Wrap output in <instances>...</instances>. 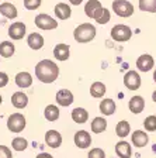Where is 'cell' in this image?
Listing matches in <instances>:
<instances>
[{
    "label": "cell",
    "mask_w": 156,
    "mask_h": 158,
    "mask_svg": "<svg viewBox=\"0 0 156 158\" xmlns=\"http://www.w3.org/2000/svg\"><path fill=\"white\" fill-rule=\"evenodd\" d=\"M153 66H155V61H153L152 55H149V54H143L137 59V68L141 72H148Z\"/></svg>",
    "instance_id": "12"
},
{
    "label": "cell",
    "mask_w": 156,
    "mask_h": 158,
    "mask_svg": "<svg viewBox=\"0 0 156 158\" xmlns=\"http://www.w3.org/2000/svg\"><path fill=\"white\" fill-rule=\"evenodd\" d=\"M0 158H13V152L6 145H0Z\"/></svg>",
    "instance_id": "36"
},
{
    "label": "cell",
    "mask_w": 156,
    "mask_h": 158,
    "mask_svg": "<svg viewBox=\"0 0 156 158\" xmlns=\"http://www.w3.org/2000/svg\"><path fill=\"white\" fill-rule=\"evenodd\" d=\"M110 17H111L110 10H108V9H103V13H101V16L98 17L96 21H97L98 24H107L108 21H110Z\"/></svg>",
    "instance_id": "35"
},
{
    "label": "cell",
    "mask_w": 156,
    "mask_h": 158,
    "mask_svg": "<svg viewBox=\"0 0 156 158\" xmlns=\"http://www.w3.org/2000/svg\"><path fill=\"white\" fill-rule=\"evenodd\" d=\"M42 3V0H24V7L27 10H37Z\"/></svg>",
    "instance_id": "33"
},
{
    "label": "cell",
    "mask_w": 156,
    "mask_h": 158,
    "mask_svg": "<svg viewBox=\"0 0 156 158\" xmlns=\"http://www.w3.org/2000/svg\"><path fill=\"white\" fill-rule=\"evenodd\" d=\"M54 11H55L56 17H58L59 20H68L72 14L70 6H68L66 3H58L55 6V9H54Z\"/></svg>",
    "instance_id": "21"
},
{
    "label": "cell",
    "mask_w": 156,
    "mask_h": 158,
    "mask_svg": "<svg viewBox=\"0 0 156 158\" xmlns=\"http://www.w3.org/2000/svg\"><path fill=\"white\" fill-rule=\"evenodd\" d=\"M90 95L93 98H103L106 95V85L101 82H94L90 86Z\"/></svg>",
    "instance_id": "28"
},
{
    "label": "cell",
    "mask_w": 156,
    "mask_h": 158,
    "mask_svg": "<svg viewBox=\"0 0 156 158\" xmlns=\"http://www.w3.org/2000/svg\"><path fill=\"white\" fill-rule=\"evenodd\" d=\"M124 85L127 86V89L130 90H137L141 86V76L135 71H128L124 75Z\"/></svg>",
    "instance_id": "8"
},
{
    "label": "cell",
    "mask_w": 156,
    "mask_h": 158,
    "mask_svg": "<svg viewBox=\"0 0 156 158\" xmlns=\"http://www.w3.org/2000/svg\"><path fill=\"white\" fill-rule=\"evenodd\" d=\"M128 107L134 114H139L145 109V100H143L142 96H134V98H131L130 103H128Z\"/></svg>",
    "instance_id": "16"
},
{
    "label": "cell",
    "mask_w": 156,
    "mask_h": 158,
    "mask_svg": "<svg viewBox=\"0 0 156 158\" xmlns=\"http://www.w3.org/2000/svg\"><path fill=\"white\" fill-rule=\"evenodd\" d=\"M153 81L156 82V69H155V73H153Z\"/></svg>",
    "instance_id": "41"
},
{
    "label": "cell",
    "mask_w": 156,
    "mask_h": 158,
    "mask_svg": "<svg viewBox=\"0 0 156 158\" xmlns=\"http://www.w3.org/2000/svg\"><path fill=\"white\" fill-rule=\"evenodd\" d=\"M73 141H75L76 147L83 148V150H85V148L90 147V144H91V135L89 134L86 130H79V131L75 134V137H73Z\"/></svg>",
    "instance_id": "10"
},
{
    "label": "cell",
    "mask_w": 156,
    "mask_h": 158,
    "mask_svg": "<svg viewBox=\"0 0 156 158\" xmlns=\"http://www.w3.org/2000/svg\"><path fill=\"white\" fill-rule=\"evenodd\" d=\"M107 128V122L103 117H94L91 122V131L96 134H101L103 131H106Z\"/></svg>",
    "instance_id": "25"
},
{
    "label": "cell",
    "mask_w": 156,
    "mask_h": 158,
    "mask_svg": "<svg viewBox=\"0 0 156 158\" xmlns=\"http://www.w3.org/2000/svg\"><path fill=\"white\" fill-rule=\"evenodd\" d=\"M44 116L48 122H55L59 118V109L55 105H48L44 110Z\"/></svg>",
    "instance_id": "27"
},
{
    "label": "cell",
    "mask_w": 156,
    "mask_h": 158,
    "mask_svg": "<svg viewBox=\"0 0 156 158\" xmlns=\"http://www.w3.org/2000/svg\"><path fill=\"white\" fill-rule=\"evenodd\" d=\"M56 103L59 106H63V107H68L73 103V93L68 89H61L58 93H56Z\"/></svg>",
    "instance_id": "13"
},
{
    "label": "cell",
    "mask_w": 156,
    "mask_h": 158,
    "mask_svg": "<svg viewBox=\"0 0 156 158\" xmlns=\"http://www.w3.org/2000/svg\"><path fill=\"white\" fill-rule=\"evenodd\" d=\"M100 112L104 116H111L115 112V102L113 99H104L100 103Z\"/></svg>",
    "instance_id": "24"
},
{
    "label": "cell",
    "mask_w": 156,
    "mask_h": 158,
    "mask_svg": "<svg viewBox=\"0 0 156 158\" xmlns=\"http://www.w3.org/2000/svg\"><path fill=\"white\" fill-rule=\"evenodd\" d=\"M132 144L138 148H142L149 143V135L146 134V131H142V130H137V131H134L132 135Z\"/></svg>",
    "instance_id": "14"
},
{
    "label": "cell",
    "mask_w": 156,
    "mask_h": 158,
    "mask_svg": "<svg viewBox=\"0 0 156 158\" xmlns=\"http://www.w3.org/2000/svg\"><path fill=\"white\" fill-rule=\"evenodd\" d=\"M115 154L120 158H131V155H132V148H131L130 143L118 141L117 144H115Z\"/></svg>",
    "instance_id": "19"
},
{
    "label": "cell",
    "mask_w": 156,
    "mask_h": 158,
    "mask_svg": "<svg viewBox=\"0 0 156 158\" xmlns=\"http://www.w3.org/2000/svg\"><path fill=\"white\" fill-rule=\"evenodd\" d=\"M27 147H28V141L24 137H16L11 141V148L14 151H24Z\"/></svg>",
    "instance_id": "30"
},
{
    "label": "cell",
    "mask_w": 156,
    "mask_h": 158,
    "mask_svg": "<svg viewBox=\"0 0 156 158\" xmlns=\"http://www.w3.org/2000/svg\"><path fill=\"white\" fill-rule=\"evenodd\" d=\"M87 118H89V113L86 109H83V107L73 109V112H72V120L75 123H78V124H85V123L87 122Z\"/></svg>",
    "instance_id": "22"
},
{
    "label": "cell",
    "mask_w": 156,
    "mask_h": 158,
    "mask_svg": "<svg viewBox=\"0 0 156 158\" xmlns=\"http://www.w3.org/2000/svg\"><path fill=\"white\" fill-rule=\"evenodd\" d=\"M3 103V98H2V95H0V105Z\"/></svg>",
    "instance_id": "42"
},
{
    "label": "cell",
    "mask_w": 156,
    "mask_h": 158,
    "mask_svg": "<svg viewBox=\"0 0 156 158\" xmlns=\"http://www.w3.org/2000/svg\"><path fill=\"white\" fill-rule=\"evenodd\" d=\"M7 83H9V75L6 72H0V88H4Z\"/></svg>",
    "instance_id": "37"
},
{
    "label": "cell",
    "mask_w": 156,
    "mask_h": 158,
    "mask_svg": "<svg viewBox=\"0 0 156 158\" xmlns=\"http://www.w3.org/2000/svg\"><path fill=\"white\" fill-rule=\"evenodd\" d=\"M34 21H35V26L41 30H55L58 27V21L55 19H52L51 16L44 13L38 14Z\"/></svg>",
    "instance_id": "6"
},
{
    "label": "cell",
    "mask_w": 156,
    "mask_h": 158,
    "mask_svg": "<svg viewBox=\"0 0 156 158\" xmlns=\"http://www.w3.org/2000/svg\"><path fill=\"white\" fill-rule=\"evenodd\" d=\"M26 117L21 113H13L7 118V128L14 134H18L26 128Z\"/></svg>",
    "instance_id": "3"
},
{
    "label": "cell",
    "mask_w": 156,
    "mask_h": 158,
    "mask_svg": "<svg viewBox=\"0 0 156 158\" xmlns=\"http://www.w3.org/2000/svg\"><path fill=\"white\" fill-rule=\"evenodd\" d=\"M103 9L104 7L101 6V3L98 0H89L85 6V13L90 19L97 20L101 16V13H103Z\"/></svg>",
    "instance_id": "7"
},
{
    "label": "cell",
    "mask_w": 156,
    "mask_h": 158,
    "mask_svg": "<svg viewBox=\"0 0 156 158\" xmlns=\"http://www.w3.org/2000/svg\"><path fill=\"white\" fill-rule=\"evenodd\" d=\"M0 13L3 14L6 19H16L17 17V9H16V6L14 4H11V3H9V2H6V3H2L0 4Z\"/></svg>",
    "instance_id": "23"
},
{
    "label": "cell",
    "mask_w": 156,
    "mask_h": 158,
    "mask_svg": "<svg viewBox=\"0 0 156 158\" xmlns=\"http://www.w3.org/2000/svg\"><path fill=\"white\" fill-rule=\"evenodd\" d=\"M113 10L120 17H131L134 14V6L127 0H114Z\"/></svg>",
    "instance_id": "5"
},
{
    "label": "cell",
    "mask_w": 156,
    "mask_h": 158,
    "mask_svg": "<svg viewBox=\"0 0 156 158\" xmlns=\"http://www.w3.org/2000/svg\"><path fill=\"white\" fill-rule=\"evenodd\" d=\"M11 105L16 109H24L28 105V96L24 92H14L11 96Z\"/></svg>",
    "instance_id": "18"
},
{
    "label": "cell",
    "mask_w": 156,
    "mask_h": 158,
    "mask_svg": "<svg viewBox=\"0 0 156 158\" xmlns=\"http://www.w3.org/2000/svg\"><path fill=\"white\" fill-rule=\"evenodd\" d=\"M14 51H16V47H14L13 43H10V41H3V43L0 44V55L3 56V58H10V56H13Z\"/></svg>",
    "instance_id": "26"
},
{
    "label": "cell",
    "mask_w": 156,
    "mask_h": 158,
    "mask_svg": "<svg viewBox=\"0 0 156 158\" xmlns=\"http://www.w3.org/2000/svg\"><path fill=\"white\" fill-rule=\"evenodd\" d=\"M45 143L51 148H59L62 144V135L56 130H48L45 133Z\"/></svg>",
    "instance_id": "11"
},
{
    "label": "cell",
    "mask_w": 156,
    "mask_h": 158,
    "mask_svg": "<svg viewBox=\"0 0 156 158\" xmlns=\"http://www.w3.org/2000/svg\"><path fill=\"white\" fill-rule=\"evenodd\" d=\"M130 131H131V126H130V123L125 122V120L120 122L117 124V127H115V133H117V135L121 138L127 137V135L130 134Z\"/></svg>",
    "instance_id": "29"
},
{
    "label": "cell",
    "mask_w": 156,
    "mask_h": 158,
    "mask_svg": "<svg viewBox=\"0 0 156 158\" xmlns=\"http://www.w3.org/2000/svg\"><path fill=\"white\" fill-rule=\"evenodd\" d=\"M16 81V85L21 89H26V88H30L33 85V76L30 72H18L14 78Z\"/></svg>",
    "instance_id": "15"
},
{
    "label": "cell",
    "mask_w": 156,
    "mask_h": 158,
    "mask_svg": "<svg viewBox=\"0 0 156 158\" xmlns=\"http://www.w3.org/2000/svg\"><path fill=\"white\" fill-rule=\"evenodd\" d=\"M27 44L31 49L37 51V49H41L44 47V37L38 33H31L27 38Z\"/></svg>",
    "instance_id": "20"
},
{
    "label": "cell",
    "mask_w": 156,
    "mask_h": 158,
    "mask_svg": "<svg viewBox=\"0 0 156 158\" xmlns=\"http://www.w3.org/2000/svg\"><path fill=\"white\" fill-rule=\"evenodd\" d=\"M35 158H54L51 154H48V152H41V154H38Z\"/></svg>",
    "instance_id": "38"
},
{
    "label": "cell",
    "mask_w": 156,
    "mask_h": 158,
    "mask_svg": "<svg viewBox=\"0 0 156 158\" xmlns=\"http://www.w3.org/2000/svg\"><path fill=\"white\" fill-rule=\"evenodd\" d=\"M132 37V30L128 26H124V24H117L111 28V38L114 41H118V43H124V41H128Z\"/></svg>",
    "instance_id": "4"
},
{
    "label": "cell",
    "mask_w": 156,
    "mask_h": 158,
    "mask_svg": "<svg viewBox=\"0 0 156 158\" xmlns=\"http://www.w3.org/2000/svg\"><path fill=\"white\" fill-rule=\"evenodd\" d=\"M69 2H70V4H73V6H79L83 0H69Z\"/></svg>",
    "instance_id": "39"
},
{
    "label": "cell",
    "mask_w": 156,
    "mask_h": 158,
    "mask_svg": "<svg viewBox=\"0 0 156 158\" xmlns=\"http://www.w3.org/2000/svg\"><path fill=\"white\" fill-rule=\"evenodd\" d=\"M139 10L155 13L156 11V0H139Z\"/></svg>",
    "instance_id": "31"
},
{
    "label": "cell",
    "mask_w": 156,
    "mask_h": 158,
    "mask_svg": "<svg viewBox=\"0 0 156 158\" xmlns=\"http://www.w3.org/2000/svg\"><path fill=\"white\" fill-rule=\"evenodd\" d=\"M96 37V27L90 23H83L80 26H78L75 28V33H73V38L80 44L89 43L91 40H94Z\"/></svg>",
    "instance_id": "2"
},
{
    "label": "cell",
    "mask_w": 156,
    "mask_h": 158,
    "mask_svg": "<svg viewBox=\"0 0 156 158\" xmlns=\"http://www.w3.org/2000/svg\"><path fill=\"white\" fill-rule=\"evenodd\" d=\"M143 126L146 131H156V116H148L143 120Z\"/></svg>",
    "instance_id": "32"
},
{
    "label": "cell",
    "mask_w": 156,
    "mask_h": 158,
    "mask_svg": "<svg viewBox=\"0 0 156 158\" xmlns=\"http://www.w3.org/2000/svg\"><path fill=\"white\" fill-rule=\"evenodd\" d=\"M35 76L42 83H52L59 76V66L51 59H42L35 66Z\"/></svg>",
    "instance_id": "1"
},
{
    "label": "cell",
    "mask_w": 156,
    "mask_h": 158,
    "mask_svg": "<svg viewBox=\"0 0 156 158\" xmlns=\"http://www.w3.org/2000/svg\"><path fill=\"white\" fill-rule=\"evenodd\" d=\"M152 99H153V102L156 103V90H155V92L152 93Z\"/></svg>",
    "instance_id": "40"
},
{
    "label": "cell",
    "mask_w": 156,
    "mask_h": 158,
    "mask_svg": "<svg viewBox=\"0 0 156 158\" xmlns=\"http://www.w3.org/2000/svg\"><path fill=\"white\" fill-rule=\"evenodd\" d=\"M87 158H106V152L101 148H91L87 154Z\"/></svg>",
    "instance_id": "34"
},
{
    "label": "cell",
    "mask_w": 156,
    "mask_h": 158,
    "mask_svg": "<svg viewBox=\"0 0 156 158\" xmlns=\"http://www.w3.org/2000/svg\"><path fill=\"white\" fill-rule=\"evenodd\" d=\"M70 55V48L68 44H56V47L54 48V56L58 61H66Z\"/></svg>",
    "instance_id": "17"
},
{
    "label": "cell",
    "mask_w": 156,
    "mask_h": 158,
    "mask_svg": "<svg viewBox=\"0 0 156 158\" xmlns=\"http://www.w3.org/2000/svg\"><path fill=\"white\" fill-rule=\"evenodd\" d=\"M26 30H27L26 24L21 23V21H16V23H13L9 27V37L11 40L18 41V40L24 38V35H26Z\"/></svg>",
    "instance_id": "9"
}]
</instances>
